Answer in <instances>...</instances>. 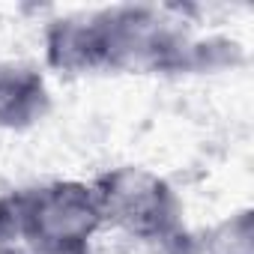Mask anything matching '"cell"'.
<instances>
[{
  "label": "cell",
  "mask_w": 254,
  "mask_h": 254,
  "mask_svg": "<svg viewBox=\"0 0 254 254\" xmlns=\"http://www.w3.org/2000/svg\"><path fill=\"white\" fill-rule=\"evenodd\" d=\"M0 254H27L24 248H15V245H0Z\"/></svg>",
  "instance_id": "cell-6"
},
{
  "label": "cell",
  "mask_w": 254,
  "mask_h": 254,
  "mask_svg": "<svg viewBox=\"0 0 254 254\" xmlns=\"http://www.w3.org/2000/svg\"><path fill=\"white\" fill-rule=\"evenodd\" d=\"M102 227H111L159 254H200V233L183 221V200L174 186L150 168L120 165L90 183Z\"/></svg>",
  "instance_id": "cell-1"
},
{
  "label": "cell",
  "mask_w": 254,
  "mask_h": 254,
  "mask_svg": "<svg viewBox=\"0 0 254 254\" xmlns=\"http://www.w3.org/2000/svg\"><path fill=\"white\" fill-rule=\"evenodd\" d=\"M42 51H45V66L57 75H66V78L102 75L90 12L51 18L42 30Z\"/></svg>",
  "instance_id": "cell-4"
},
{
  "label": "cell",
  "mask_w": 254,
  "mask_h": 254,
  "mask_svg": "<svg viewBox=\"0 0 254 254\" xmlns=\"http://www.w3.org/2000/svg\"><path fill=\"white\" fill-rule=\"evenodd\" d=\"M200 254H254L251 209H239L200 233Z\"/></svg>",
  "instance_id": "cell-5"
},
{
  "label": "cell",
  "mask_w": 254,
  "mask_h": 254,
  "mask_svg": "<svg viewBox=\"0 0 254 254\" xmlns=\"http://www.w3.org/2000/svg\"><path fill=\"white\" fill-rule=\"evenodd\" d=\"M81 254H93V251H81Z\"/></svg>",
  "instance_id": "cell-7"
},
{
  "label": "cell",
  "mask_w": 254,
  "mask_h": 254,
  "mask_svg": "<svg viewBox=\"0 0 254 254\" xmlns=\"http://www.w3.org/2000/svg\"><path fill=\"white\" fill-rule=\"evenodd\" d=\"M51 114V90L33 63H0V132H27Z\"/></svg>",
  "instance_id": "cell-3"
},
{
  "label": "cell",
  "mask_w": 254,
  "mask_h": 254,
  "mask_svg": "<svg viewBox=\"0 0 254 254\" xmlns=\"http://www.w3.org/2000/svg\"><path fill=\"white\" fill-rule=\"evenodd\" d=\"M102 212L90 183L51 180L18 189V245L27 254L93 251Z\"/></svg>",
  "instance_id": "cell-2"
}]
</instances>
